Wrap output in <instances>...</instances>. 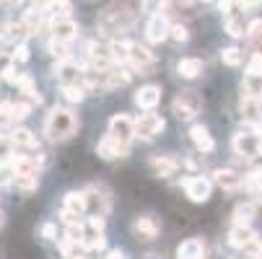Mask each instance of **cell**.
<instances>
[{"label":"cell","instance_id":"4fadbf2b","mask_svg":"<svg viewBox=\"0 0 262 259\" xmlns=\"http://www.w3.org/2000/svg\"><path fill=\"white\" fill-rule=\"evenodd\" d=\"M161 86H156V83H145V86H140L135 93H133V101H135V106L138 109H143V112H154V109L161 104Z\"/></svg>","mask_w":262,"mask_h":259},{"label":"cell","instance_id":"ba28073f","mask_svg":"<svg viewBox=\"0 0 262 259\" xmlns=\"http://www.w3.org/2000/svg\"><path fill=\"white\" fill-rule=\"evenodd\" d=\"M154 65H156V55L148 50L145 44H140V42H133V44H130V60H127V67H130L133 73L148 76V73L154 70Z\"/></svg>","mask_w":262,"mask_h":259},{"label":"cell","instance_id":"836d02e7","mask_svg":"<svg viewBox=\"0 0 262 259\" xmlns=\"http://www.w3.org/2000/svg\"><path fill=\"white\" fill-rule=\"evenodd\" d=\"M18 78H21V73L16 70V65H13V62H8L3 70H0V81L8 83V86H18Z\"/></svg>","mask_w":262,"mask_h":259},{"label":"cell","instance_id":"5bb4252c","mask_svg":"<svg viewBox=\"0 0 262 259\" xmlns=\"http://www.w3.org/2000/svg\"><path fill=\"white\" fill-rule=\"evenodd\" d=\"M179 166H182V161L174 158L171 153H154V156H148V169H151L156 176H161V179L174 176L179 171Z\"/></svg>","mask_w":262,"mask_h":259},{"label":"cell","instance_id":"ffe728a7","mask_svg":"<svg viewBox=\"0 0 262 259\" xmlns=\"http://www.w3.org/2000/svg\"><path fill=\"white\" fill-rule=\"evenodd\" d=\"M62 207L68 210V213H73V215H86V210H89V197H86V190H70V192H65V197H62Z\"/></svg>","mask_w":262,"mask_h":259},{"label":"cell","instance_id":"30bf717a","mask_svg":"<svg viewBox=\"0 0 262 259\" xmlns=\"http://www.w3.org/2000/svg\"><path fill=\"white\" fill-rule=\"evenodd\" d=\"M96 156L101 161H115V158H127L130 156V143H122L112 135H104L96 143Z\"/></svg>","mask_w":262,"mask_h":259},{"label":"cell","instance_id":"4316f807","mask_svg":"<svg viewBox=\"0 0 262 259\" xmlns=\"http://www.w3.org/2000/svg\"><path fill=\"white\" fill-rule=\"evenodd\" d=\"M60 93L68 104H83L89 96V91L83 86H60Z\"/></svg>","mask_w":262,"mask_h":259},{"label":"cell","instance_id":"ac0fdd59","mask_svg":"<svg viewBox=\"0 0 262 259\" xmlns=\"http://www.w3.org/2000/svg\"><path fill=\"white\" fill-rule=\"evenodd\" d=\"M45 8H47V3H39V6H29L24 13H21V23L26 26V31H29V36H34V34H39V29L45 26Z\"/></svg>","mask_w":262,"mask_h":259},{"label":"cell","instance_id":"7402d4cb","mask_svg":"<svg viewBox=\"0 0 262 259\" xmlns=\"http://www.w3.org/2000/svg\"><path fill=\"white\" fill-rule=\"evenodd\" d=\"M239 112L244 122H262V99L259 96H242Z\"/></svg>","mask_w":262,"mask_h":259},{"label":"cell","instance_id":"f546056e","mask_svg":"<svg viewBox=\"0 0 262 259\" xmlns=\"http://www.w3.org/2000/svg\"><path fill=\"white\" fill-rule=\"evenodd\" d=\"M223 29H226V34L231 36V39H242L249 26H244V18H234V16H229L226 23H223Z\"/></svg>","mask_w":262,"mask_h":259},{"label":"cell","instance_id":"484cf974","mask_svg":"<svg viewBox=\"0 0 262 259\" xmlns=\"http://www.w3.org/2000/svg\"><path fill=\"white\" fill-rule=\"evenodd\" d=\"M31 104L29 101H13V106H11V114H8V122L13 125V127H18V122H24L29 114H31Z\"/></svg>","mask_w":262,"mask_h":259},{"label":"cell","instance_id":"d590c367","mask_svg":"<svg viewBox=\"0 0 262 259\" xmlns=\"http://www.w3.org/2000/svg\"><path fill=\"white\" fill-rule=\"evenodd\" d=\"M247 78H262V55H252L247 62Z\"/></svg>","mask_w":262,"mask_h":259},{"label":"cell","instance_id":"d6a6232c","mask_svg":"<svg viewBox=\"0 0 262 259\" xmlns=\"http://www.w3.org/2000/svg\"><path fill=\"white\" fill-rule=\"evenodd\" d=\"M169 39H174L177 44H184L187 39H190V29H187V23H171Z\"/></svg>","mask_w":262,"mask_h":259},{"label":"cell","instance_id":"44dd1931","mask_svg":"<svg viewBox=\"0 0 262 259\" xmlns=\"http://www.w3.org/2000/svg\"><path fill=\"white\" fill-rule=\"evenodd\" d=\"M203 70H205V62L200 57H182L177 62V76L184 78V81H195L203 76Z\"/></svg>","mask_w":262,"mask_h":259},{"label":"cell","instance_id":"1f68e13d","mask_svg":"<svg viewBox=\"0 0 262 259\" xmlns=\"http://www.w3.org/2000/svg\"><path fill=\"white\" fill-rule=\"evenodd\" d=\"M106 249V236H99V233H91L81 241V251L91 254V251H104Z\"/></svg>","mask_w":262,"mask_h":259},{"label":"cell","instance_id":"e575fe53","mask_svg":"<svg viewBox=\"0 0 262 259\" xmlns=\"http://www.w3.org/2000/svg\"><path fill=\"white\" fill-rule=\"evenodd\" d=\"M29 60H31V52H29V44H26V42H21V44H16V47H13V52H11V62H13V65H18V62L24 65V62H29Z\"/></svg>","mask_w":262,"mask_h":259},{"label":"cell","instance_id":"e0dca14e","mask_svg":"<svg viewBox=\"0 0 262 259\" xmlns=\"http://www.w3.org/2000/svg\"><path fill=\"white\" fill-rule=\"evenodd\" d=\"M187 135H190V140H192L198 153H213L215 151V140H213V135H210V130L205 125L195 122L190 130H187Z\"/></svg>","mask_w":262,"mask_h":259},{"label":"cell","instance_id":"8d00e7d4","mask_svg":"<svg viewBox=\"0 0 262 259\" xmlns=\"http://www.w3.org/2000/svg\"><path fill=\"white\" fill-rule=\"evenodd\" d=\"M244 256L247 259H262V239L254 236L247 246H244Z\"/></svg>","mask_w":262,"mask_h":259},{"label":"cell","instance_id":"83f0119b","mask_svg":"<svg viewBox=\"0 0 262 259\" xmlns=\"http://www.w3.org/2000/svg\"><path fill=\"white\" fill-rule=\"evenodd\" d=\"M242 60H244V55H242V50H239L236 44L223 47V50H221V62H223V65H229V67H239V65H242Z\"/></svg>","mask_w":262,"mask_h":259},{"label":"cell","instance_id":"9c48e42d","mask_svg":"<svg viewBox=\"0 0 262 259\" xmlns=\"http://www.w3.org/2000/svg\"><path fill=\"white\" fill-rule=\"evenodd\" d=\"M106 135L117 137L122 143H133L135 140V120L130 114H125V112L112 114L109 122H106Z\"/></svg>","mask_w":262,"mask_h":259},{"label":"cell","instance_id":"9a60e30c","mask_svg":"<svg viewBox=\"0 0 262 259\" xmlns=\"http://www.w3.org/2000/svg\"><path fill=\"white\" fill-rule=\"evenodd\" d=\"M210 179H213V184H218L223 192H239L244 187V176L239 171H234V169H215L210 174Z\"/></svg>","mask_w":262,"mask_h":259},{"label":"cell","instance_id":"5b68a950","mask_svg":"<svg viewBox=\"0 0 262 259\" xmlns=\"http://www.w3.org/2000/svg\"><path fill=\"white\" fill-rule=\"evenodd\" d=\"M179 187L184 190V195H187V200H190V202L203 205L213 195V179H208V176H184L179 181Z\"/></svg>","mask_w":262,"mask_h":259},{"label":"cell","instance_id":"60d3db41","mask_svg":"<svg viewBox=\"0 0 262 259\" xmlns=\"http://www.w3.org/2000/svg\"><path fill=\"white\" fill-rule=\"evenodd\" d=\"M106 259H127V254L122 249H109L106 251Z\"/></svg>","mask_w":262,"mask_h":259},{"label":"cell","instance_id":"8992f818","mask_svg":"<svg viewBox=\"0 0 262 259\" xmlns=\"http://www.w3.org/2000/svg\"><path fill=\"white\" fill-rule=\"evenodd\" d=\"M169 31H171V21L166 18L164 11H156V13L148 16L145 29H143V36H145L148 44H161V42L169 39Z\"/></svg>","mask_w":262,"mask_h":259},{"label":"cell","instance_id":"6da1fadb","mask_svg":"<svg viewBox=\"0 0 262 259\" xmlns=\"http://www.w3.org/2000/svg\"><path fill=\"white\" fill-rule=\"evenodd\" d=\"M45 137L50 143H68L70 137H76V132L81 130V120L78 114L73 112L70 106H62V104H55L47 117H45Z\"/></svg>","mask_w":262,"mask_h":259},{"label":"cell","instance_id":"52a82bcc","mask_svg":"<svg viewBox=\"0 0 262 259\" xmlns=\"http://www.w3.org/2000/svg\"><path fill=\"white\" fill-rule=\"evenodd\" d=\"M164 130H166V120L156 112H145L135 120V137L138 140H154Z\"/></svg>","mask_w":262,"mask_h":259},{"label":"cell","instance_id":"7bdbcfd3","mask_svg":"<svg viewBox=\"0 0 262 259\" xmlns=\"http://www.w3.org/2000/svg\"><path fill=\"white\" fill-rule=\"evenodd\" d=\"M3 226H6V213L0 210V228H3Z\"/></svg>","mask_w":262,"mask_h":259},{"label":"cell","instance_id":"4dcf8cb0","mask_svg":"<svg viewBox=\"0 0 262 259\" xmlns=\"http://www.w3.org/2000/svg\"><path fill=\"white\" fill-rule=\"evenodd\" d=\"M247 39L252 42V47L257 50V55H262V18L252 21L247 29Z\"/></svg>","mask_w":262,"mask_h":259},{"label":"cell","instance_id":"7a4b0ae2","mask_svg":"<svg viewBox=\"0 0 262 259\" xmlns=\"http://www.w3.org/2000/svg\"><path fill=\"white\" fill-rule=\"evenodd\" d=\"M138 21L135 6H109L99 13V31L112 36V39H122V34H127Z\"/></svg>","mask_w":262,"mask_h":259},{"label":"cell","instance_id":"b9f144b4","mask_svg":"<svg viewBox=\"0 0 262 259\" xmlns=\"http://www.w3.org/2000/svg\"><path fill=\"white\" fill-rule=\"evenodd\" d=\"M62 259H89L86 251H76V254H70V256H62Z\"/></svg>","mask_w":262,"mask_h":259},{"label":"cell","instance_id":"cb8c5ba5","mask_svg":"<svg viewBox=\"0 0 262 259\" xmlns=\"http://www.w3.org/2000/svg\"><path fill=\"white\" fill-rule=\"evenodd\" d=\"M11 143H13L16 148H29V151H36V148H39V140H36V135H34L29 127H24V125L13 127Z\"/></svg>","mask_w":262,"mask_h":259},{"label":"cell","instance_id":"ab89813d","mask_svg":"<svg viewBox=\"0 0 262 259\" xmlns=\"http://www.w3.org/2000/svg\"><path fill=\"white\" fill-rule=\"evenodd\" d=\"M11 106H13V101H0V117L6 122H8V114H11Z\"/></svg>","mask_w":262,"mask_h":259},{"label":"cell","instance_id":"2e32d148","mask_svg":"<svg viewBox=\"0 0 262 259\" xmlns=\"http://www.w3.org/2000/svg\"><path fill=\"white\" fill-rule=\"evenodd\" d=\"M259 140H262V137H254V135L239 130V132H234V137H231V148H234V153H236L239 158H247V161H249L252 156H257Z\"/></svg>","mask_w":262,"mask_h":259},{"label":"cell","instance_id":"3957f363","mask_svg":"<svg viewBox=\"0 0 262 259\" xmlns=\"http://www.w3.org/2000/svg\"><path fill=\"white\" fill-rule=\"evenodd\" d=\"M171 112H174V117L182 120V122L195 120V117L203 112V96H200L198 91H192V88L179 91V93L174 96V101H171Z\"/></svg>","mask_w":262,"mask_h":259},{"label":"cell","instance_id":"7c38bea8","mask_svg":"<svg viewBox=\"0 0 262 259\" xmlns=\"http://www.w3.org/2000/svg\"><path fill=\"white\" fill-rule=\"evenodd\" d=\"M133 233L138 239H143V241H154L161 233V220L154 213H143V215H138L133 220Z\"/></svg>","mask_w":262,"mask_h":259},{"label":"cell","instance_id":"8fae6325","mask_svg":"<svg viewBox=\"0 0 262 259\" xmlns=\"http://www.w3.org/2000/svg\"><path fill=\"white\" fill-rule=\"evenodd\" d=\"M86 197H89V207L94 210L91 215H101L106 218L109 210H112V192L106 184H91L86 190Z\"/></svg>","mask_w":262,"mask_h":259},{"label":"cell","instance_id":"603a6c76","mask_svg":"<svg viewBox=\"0 0 262 259\" xmlns=\"http://www.w3.org/2000/svg\"><path fill=\"white\" fill-rule=\"evenodd\" d=\"M254 236H257V233H254L249 226H231V231H229V236H226V244H229L231 249L244 251V246H247Z\"/></svg>","mask_w":262,"mask_h":259},{"label":"cell","instance_id":"d4e9b609","mask_svg":"<svg viewBox=\"0 0 262 259\" xmlns=\"http://www.w3.org/2000/svg\"><path fill=\"white\" fill-rule=\"evenodd\" d=\"M254 213H257V205H254V202H242V205H236L234 213H231L234 226H249L252 218H254Z\"/></svg>","mask_w":262,"mask_h":259},{"label":"cell","instance_id":"f1b7e54d","mask_svg":"<svg viewBox=\"0 0 262 259\" xmlns=\"http://www.w3.org/2000/svg\"><path fill=\"white\" fill-rule=\"evenodd\" d=\"M11 179H13V187L24 195L39 190V176H11Z\"/></svg>","mask_w":262,"mask_h":259},{"label":"cell","instance_id":"f35d334b","mask_svg":"<svg viewBox=\"0 0 262 259\" xmlns=\"http://www.w3.org/2000/svg\"><path fill=\"white\" fill-rule=\"evenodd\" d=\"M39 233H42L45 241H57V226L52 223V220H47V223L39 228Z\"/></svg>","mask_w":262,"mask_h":259},{"label":"cell","instance_id":"ee69618b","mask_svg":"<svg viewBox=\"0 0 262 259\" xmlns=\"http://www.w3.org/2000/svg\"><path fill=\"white\" fill-rule=\"evenodd\" d=\"M257 156H262V140H259V145H257Z\"/></svg>","mask_w":262,"mask_h":259},{"label":"cell","instance_id":"74e56055","mask_svg":"<svg viewBox=\"0 0 262 259\" xmlns=\"http://www.w3.org/2000/svg\"><path fill=\"white\" fill-rule=\"evenodd\" d=\"M86 226L91 228V233H99V236H104V228H106V218H101V215H89Z\"/></svg>","mask_w":262,"mask_h":259},{"label":"cell","instance_id":"277c9868","mask_svg":"<svg viewBox=\"0 0 262 259\" xmlns=\"http://www.w3.org/2000/svg\"><path fill=\"white\" fill-rule=\"evenodd\" d=\"M47 29H50V39H55L57 44H70V42H76L78 39V34H81V29H78V23H76V18H62V16H55L52 13V18H50V23H47Z\"/></svg>","mask_w":262,"mask_h":259},{"label":"cell","instance_id":"d6986e66","mask_svg":"<svg viewBox=\"0 0 262 259\" xmlns=\"http://www.w3.org/2000/svg\"><path fill=\"white\" fill-rule=\"evenodd\" d=\"M177 259H205V241L200 236H190L177 246Z\"/></svg>","mask_w":262,"mask_h":259}]
</instances>
